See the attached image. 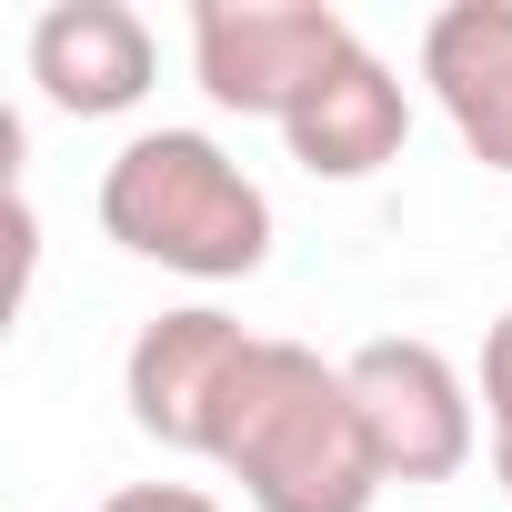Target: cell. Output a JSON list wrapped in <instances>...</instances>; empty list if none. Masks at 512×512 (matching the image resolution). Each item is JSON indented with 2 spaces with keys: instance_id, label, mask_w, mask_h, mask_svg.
<instances>
[{
  "instance_id": "277c9868",
  "label": "cell",
  "mask_w": 512,
  "mask_h": 512,
  "mask_svg": "<svg viewBox=\"0 0 512 512\" xmlns=\"http://www.w3.org/2000/svg\"><path fill=\"white\" fill-rule=\"evenodd\" d=\"M342 372H352V402H362L372 452H382V472H392V482H452V472L472 462L482 422H472L462 372H452L432 342L382 332V342H362Z\"/></svg>"
},
{
  "instance_id": "7a4b0ae2",
  "label": "cell",
  "mask_w": 512,
  "mask_h": 512,
  "mask_svg": "<svg viewBox=\"0 0 512 512\" xmlns=\"http://www.w3.org/2000/svg\"><path fill=\"white\" fill-rule=\"evenodd\" d=\"M101 231L131 262L191 282H251L272 262V191L211 131H131L101 171Z\"/></svg>"
},
{
  "instance_id": "30bf717a",
  "label": "cell",
  "mask_w": 512,
  "mask_h": 512,
  "mask_svg": "<svg viewBox=\"0 0 512 512\" xmlns=\"http://www.w3.org/2000/svg\"><path fill=\"white\" fill-rule=\"evenodd\" d=\"M101 512H221V502H211L201 482H121Z\"/></svg>"
},
{
  "instance_id": "3957f363",
  "label": "cell",
  "mask_w": 512,
  "mask_h": 512,
  "mask_svg": "<svg viewBox=\"0 0 512 512\" xmlns=\"http://www.w3.org/2000/svg\"><path fill=\"white\" fill-rule=\"evenodd\" d=\"M342 51H362V31L332 11V0H201V11H191V71H201V91L221 111H241V121H272V131L302 111V91Z\"/></svg>"
},
{
  "instance_id": "ba28073f",
  "label": "cell",
  "mask_w": 512,
  "mask_h": 512,
  "mask_svg": "<svg viewBox=\"0 0 512 512\" xmlns=\"http://www.w3.org/2000/svg\"><path fill=\"white\" fill-rule=\"evenodd\" d=\"M422 81L452 121V141L512 181V0H452L422 31Z\"/></svg>"
},
{
  "instance_id": "9c48e42d",
  "label": "cell",
  "mask_w": 512,
  "mask_h": 512,
  "mask_svg": "<svg viewBox=\"0 0 512 512\" xmlns=\"http://www.w3.org/2000/svg\"><path fill=\"white\" fill-rule=\"evenodd\" d=\"M482 422H492V482L512 492V312L482 332Z\"/></svg>"
},
{
  "instance_id": "5b68a950",
  "label": "cell",
  "mask_w": 512,
  "mask_h": 512,
  "mask_svg": "<svg viewBox=\"0 0 512 512\" xmlns=\"http://www.w3.org/2000/svg\"><path fill=\"white\" fill-rule=\"evenodd\" d=\"M251 342H262V332H241V322L211 312V302L141 322V332H131V362H121L131 422H141L161 452H201V462H211V422H221V402H231Z\"/></svg>"
},
{
  "instance_id": "8992f818",
  "label": "cell",
  "mask_w": 512,
  "mask_h": 512,
  "mask_svg": "<svg viewBox=\"0 0 512 512\" xmlns=\"http://www.w3.org/2000/svg\"><path fill=\"white\" fill-rule=\"evenodd\" d=\"M151 21L131 11V0H51V11L31 21V81L51 111L71 121H121L151 101Z\"/></svg>"
},
{
  "instance_id": "52a82bcc",
  "label": "cell",
  "mask_w": 512,
  "mask_h": 512,
  "mask_svg": "<svg viewBox=\"0 0 512 512\" xmlns=\"http://www.w3.org/2000/svg\"><path fill=\"white\" fill-rule=\"evenodd\" d=\"M402 141H412V101H402V81H392V61L362 41V51H342L312 91H302V111L282 121V151L312 171V181H372L382 161H402Z\"/></svg>"
},
{
  "instance_id": "6da1fadb",
  "label": "cell",
  "mask_w": 512,
  "mask_h": 512,
  "mask_svg": "<svg viewBox=\"0 0 512 512\" xmlns=\"http://www.w3.org/2000/svg\"><path fill=\"white\" fill-rule=\"evenodd\" d=\"M211 462L241 482L251 512H372L392 492L372 422L352 402V372L322 362L312 342H251L211 422Z\"/></svg>"
}]
</instances>
